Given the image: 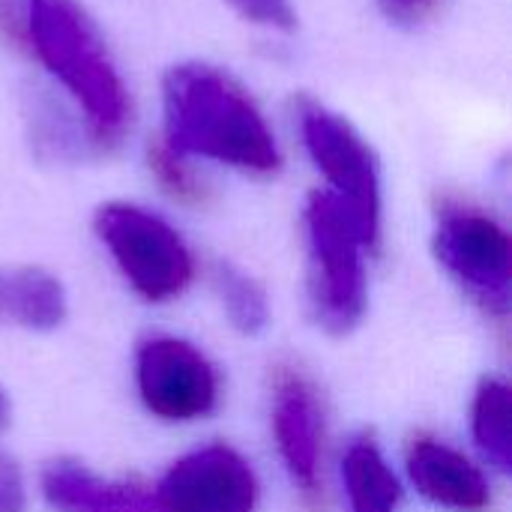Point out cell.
<instances>
[{"instance_id": "obj_1", "label": "cell", "mask_w": 512, "mask_h": 512, "mask_svg": "<svg viewBox=\"0 0 512 512\" xmlns=\"http://www.w3.org/2000/svg\"><path fill=\"white\" fill-rule=\"evenodd\" d=\"M162 141L183 156H204L246 174L282 165L276 135L252 93L213 63H177L162 78Z\"/></svg>"}, {"instance_id": "obj_2", "label": "cell", "mask_w": 512, "mask_h": 512, "mask_svg": "<svg viewBox=\"0 0 512 512\" xmlns=\"http://www.w3.org/2000/svg\"><path fill=\"white\" fill-rule=\"evenodd\" d=\"M27 48L84 114L90 144L117 150L132 129V99L117 63L78 0H24Z\"/></svg>"}, {"instance_id": "obj_3", "label": "cell", "mask_w": 512, "mask_h": 512, "mask_svg": "<svg viewBox=\"0 0 512 512\" xmlns=\"http://www.w3.org/2000/svg\"><path fill=\"white\" fill-rule=\"evenodd\" d=\"M303 228L312 315L330 336H348L366 315V243L330 192L309 195Z\"/></svg>"}, {"instance_id": "obj_4", "label": "cell", "mask_w": 512, "mask_h": 512, "mask_svg": "<svg viewBox=\"0 0 512 512\" xmlns=\"http://www.w3.org/2000/svg\"><path fill=\"white\" fill-rule=\"evenodd\" d=\"M93 231L141 300L168 303L192 285L195 258L180 231L159 213L108 201L96 210Z\"/></svg>"}, {"instance_id": "obj_5", "label": "cell", "mask_w": 512, "mask_h": 512, "mask_svg": "<svg viewBox=\"0 0 512 512\" xmlns=\"http://www.w3.org/2000/svg\"><path fill=\"white\" fill-rule=\"evenodd\" d=\"M435 255L450 279L498 324L512 306V243L507 228L480 204L441 198L435 207Z\"/></svg>"}, {"instance_id": "obj_6", "label": "cell", "mask_w": 512, "mask_h": 512, "mask_svg": "<svg viewBox=\"0 0 512 512\" xmlns=\"http://www.w3.org/2000/svg\"><path fill=\"white\" fill-rule=\"evenodd\" d=\"M300 135L309 159L330 183V195L348 210L366 249L381 243V174L372 147L336 111L300 99Z\"/></svg>"}, {"instance_id": "obj_7", "label": "cell", "mask_w": 512, "mask_h": 512, "mask_svg": "<svg viewBox=\"0 0 512 512\" xmlns=\"http://www.w3.org/2000/svg\"><path fill=\"white\" fill-rule=\"evenodd\" d=\"M135 384L144 408L162 423H195L219 405L213 363L177 336H150L138 345Z\"/></svg>"}, {"instance_id": "obj_8", "label": "cell", "mask_w": 512, "mask_h": 512, "mask_svg": "<svg viewBox=\"0 0 512 512\" xmlns=\"http://www.w3.org/2000/svg\"><path fill=\"white\" fill-rule=\"evenodd\" d=\"M273 435L303 504L324 510V405L312 378L297 366H279L273 378Z\"/></svg>"}, {"instance_id": "obj_9", "label": "cell", "mask_w": 512, "mask_h": 512, "mask_svg": "<svg viewBox=\"0 0 512 512\" xmlns=\"http://www.w3.org/2000/svg\"><path fill=\"white\" fill-rule=\"evenodd\" d=\"M159 512H255L258 477L228 444L180 456L153 492Z\"/></svg>"}, {"instance_id": "obj_10", "label": "cell", "mask_w": 512, "mask_h": 512, "mask_svg": "<svg viewBox=\"0 0 512 512\" xmlns=\"http://www.w3.org/2000/svg\"><path fill=\"white\" fill-rule=\"evenodd\" d=\"M405 465L414 489L435 507L453 512H486L492 507V489L480 465L447 441L429 435L414 438Z\"/></svg>"}, {"instance_id": "obj_11", "label": "cell", "mask_w": 512, "mask_h": 512, "mask_svg": "<svg viewBox=\"0 0 512 512\" xmlns=\"http://www.w3.org/2000/svg\"><path fill=\"white\" fill-rule=\"evenodd\" d=\"M39 486L57 512H159L153 492L132 480H105L78 459H51Z\"/></svg>"}, {"instance_id": "obj_12", "label": "cell", "mask_w": 512, "mask_h": 512, "mask_svg": "<svg viewBox=\"0 0 512 512\" xmlns=\"http://www.w3.org/2000/svg\"><path fill=\"white\" fill-rule=\"evenodd\" d=\"M66 318L63 282L33 264H0V324L30 333L57 330Z\"/></svg>"}, {"instance_id": "obj_13", "label": "cell", "mask_w": 512, "mask_h": 512, "mask_svg": "<svg viewBox=\"0 0 512 512\" xmlns=\"http://www.w3.org/2000/svg\"><path fill=\"white\" fill-rule=\"evenodd\" d=\"M342 480L351 512H399L402 486L372 438H357L345 450Z\"/></svg>"}, {"instance_id": "obj_14", "label": "cell", "mask_w": 512, "mask_h": 512, "mask_svg": "<svg viewBox=\"0 0 512 512\" xmlns=\"http://www.w3.org/2000/svg\"><path fill=\"white\" fill-rule=\"evenodd\" d=\"M471 432L492 468L510 474L512 468V396L501 378H483L471 402Z\"/></svg>"}, {"instance_id": "obj_15", "label": "cell", "mask_w": 512, "mask_h": 512, "mask_svg": "<svg viewBox=\"0 0 512 512\" xmlns=\"http://www.w3.org/2000/svg\"><path fill=\"white\" fill-rule=\"evenodd\" d=\"M213 282L231 327L243 336H258L270 321V303L261 282L234 264H216Z\"/></svg>"}, {"instance_id": "obj_16", "label": "cell", "mask_w": 512, "mask_h": 512, "mask_svg": "<svg viewBox=\"0 0 512 512\" xmlns=\"http://www.w3.org/2000/svg\"><path fill=\"white\" fill-rule=\"evenodd\" d=\"M147 168L156 177V183L180 204H204L207 201V186L204 180L192 171L183 153L168 147L162 138L147 147Z\"/></svg>"}, {"instance_id": "obj_17", "label": "cell", "mask_w": 512, "mask_h": 512, "mask_svg": "<svg viewBox=\"0 0 512 512\" xmlns=\"http://www.w3.org/2000/svg\"><path fill=\"white\" fill-rule=\"evenodd\" d=\"M237 15H243L252 24L270 27V30H294L297 12L291 0H228Z\"/></svg>"}, {"instance_id": "obj_18", "label": "cell", "mask_w": 512, "mask_h": 512, "mask_svg": "<svg viewBox=\"0 0 512 512\" xmlns=\"http://www.w3.org/2000/svg\"><path fill=\"white\" fill-rule=\"evenodd\" d=\"M27 510V483L18 462L0 453V512Z\"/></svg>"}, {"instance_id": "obj_19", "label": "cell", "mask_w": 512, "mask_h": 512, "mask_svg": "<svg viewBox=\"0 0 512 512\" xmlns=\"http://www.w3.org/2000/svg\"><path fill=\"white\" fill-rule=\"evenodd\" d=\"M0 36H3L12 48H27L24 0H0Z\"/></svg>"}, {"instance_id": "obj_20", "label": "cell", "mask_w": 512, "mask_h": 512, "mask_svg": "<svg viewBox=\"0 0 512 512\" xmlns=\"http://www.w3.org/2000/svg\"><path fill=\"white\" fill-rule=\"evenodd\" d=\"M381 9L387 12L390 21H399V24H420L426 21L441 0H378Z\"/></svg>"}, {"instance_id": "obj_21", "label": "cell", "mask_w": 512, "mask_h": 512, "mask_svg": "<svg viewBox=\"0 0 512 512\" xmlns=\"http://www.w3.org/2000/svg\"><path fill=\"white\" fill-rule=\"evenodd\" d=\"M9 420H12V405H9V399H6V390L0 387V432L9 426Z\"/></svg>"}]
</instances>
